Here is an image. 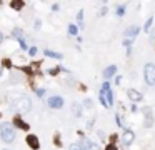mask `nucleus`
<instances>
[{"instance_id":"nucleus-1","label":"nucleus","mask_w":155,"mask_h":150,"mask_svg":"<svg viewBox=\"0 0 155 150\" xmlns=\"http://www.w3.org/2000/svg\"><path fill=\"white\" fill-rule=\"evenodd\" d=\"M10 107L18 114H27L32 110V100L27 95H15L10 98Z\"/></svg>"},{"instance_id":"nucleus-2","label":"nucleus","mask_w":155,"mask_h":150,"mask_svg":"<svg viewBox=\"0 0 155 150\" xmlns=\"http://www.w3.org/2000/svg\"><path fill=\"white\" fill-rule=\"evenodd\" d=\"M0 137L5 144H12L15 140V130L12 127V124L9 122H2L0 124Z\"/></svg>"},{"instance_id":"nucleus-3","label":"nucleus","mask_w":155,"mask_h":150,"mask_svg":"<svg viewBox=\"0 0 155 150\" xmlns=\"http://www.w3.org/2000/svg\"><path fill=\"white\" fill-rule=\"evenodd\" d=\"M144 77H145L147 85H155V65L154 63H145Z\"/></svg>"},{"instance_id":"nucleus-4","label":"nucleus","mask_w":155,"mask_h":150,"mask_svg":"<svg viewBox=\"0 0 155 150\" xmlns=\"http://www.w3.org/2000/svg\"><path fill=\"white\" fill-rule=\"evenodd\" d=\"M48 105H50L52 109H62V107H63V98L53 95V97L48 98Z\"/></svg>"},{"instance_id":"nucleus-5","label":"nucleus","mask_w":155,"mask_h":150,"mask_svg":"<svg viewBox=\"0 0 155 150\" xmlns=\"http://www.w3.org/2000/svg\"><path fill=\"white\" fill-rule=\"evenodd\" d=\"M134 139H135V134H134V132H132V130H125L124 135H122V144L127 147V145H130L132 142H134Z\"/></svg>"},{"instance_id":"nucleus-6","label":"nucleus","mask_w":155,"mask_h":150,"mask_svg":"<svg viewBox=\"0 0 155 150\" xmlns=\"http://www.w3.org/2000/svg\"><path fill=\"white\" fill-rule=\"evenodd\" d=\"M27 145L30 147V149H33V150H38V147H40V144H38V139H37L35 135H27Z\"/></svg>"},{"instance_id":"nucleus-7","label":"nucleus","mask_w":155,"mask_h":150,"mask_svg":"<svg viewBox=\"0 0 155 150\" xmlns=\"http://www.w3.org/2000/svg\"><path fill=\"white\" fill-rule=\"evenodd\" d=\"M127 97H129L132 102H140V100H142V93L137 92L135 88H129V90H127Z\"/></svg>"},{"instance_id":"nucleus-8","label":"nucleus","mask_w":155,"mask_h":150,"mask_svg":"<svg viewBox=\"0 0 155 150\" xmlns=\"http://www.w3.org/2000/svg\"><path fill=\"white\" fill-rule=\"evenodd\" d=\"M14 125H15V127H18V129H22V130H28V129H30V125L25 124L20 117H15V119H14Z\"/></svg>"},{"instance_id":"nucleus-9","label":"nucleus","mask_w":155,"mask_h":150,"mask_svg":"<svg viewBox=\"0 0 155 150\" xmlns=\"http://www.w3.org/2000/svg\"><path fill=\"white\" fill-rule=\"evenodd\" d=\"M115 72H117V67H115V65H110V67H107L105 70H103V77L105 78H112L115 75Z\"/></svg>"},{"instance_id":"nucleus-10","label":"nucleus","mask_w":155,"mask_h":150,"mask_svg":"<svg viewBox=\"0 0 155 150\" xmlns=\"http://www.w3.org/2000/svg\"><path fill=\"white\" fill-rule=\"evenodd\" d=\"M139 32H140V27H129V28L125 30V35L129 37V40H130V38H134Z\"/></svg>"},{"instance_id":"nucleus-11","label":"nucleus","mask_w":155,"mask_h":150,"mask_svg":"<svg viewBox=\"0 0 155 150\" xmlns=\"http://www.w3.org/2000/svg\"><path fill=\"white\" fill-rule=\"evenodd\" d=\"M72 114L75 115V117H82V107H80V104L72 105Z\"/></svg>"},{"instance_id":"nucleus-12","label":"nucleus","mask_w":155,"mask_h":150,"mask_svg":"<svg viewBox=\"0 0 155 150\" xmlns=\"http://www.w3.org/2000/svg\"><path fill=\"white\" fill-rule=\"evenodd\" d=\"M92 145H93V142H90L88 139H85V140H82V142H80V147H82V150H88Z\"/></svg>"},{"instance_id":"nucleus-13","label":"nucleus","mask_w":155,"mask_h":150,"mask_svg":"<svg viewBox=\"0 0 155 150\" xmlns=\"http://www.w3.org/2000/svg\"><path fill=\"white\" fill-rule=\"evenodd\" d=\"M10 5H12V9L20 10V9H23V5H25V4H23V2H20V0H17V2H12Z\"/></svg>"},{"instance_id":"nucleus-14","label":"nucleus","mask_w":155,"mask_h":150,"mask_svg":"<svg viewBox=\"0 0 155 150\" xmlns=\"http://www.w3.org/2000/svg\"><path fill=\"white\" fill-rule=\"evenodd\" d=\"M45 55L47 57H53V58H62V53H55L52 50H45Z\"/></svg>"},{"instance_id":"nucleus-15","label":"nucleus","mask_w":155,"mask_h":150,"mask_svg":"<svg viewBox=\"0 0 155 150\" xmlns=\"http://www.w3.org/2000/svg\"><path fill=\"white\" fill-rule=\"evenodd\" d=\"M145 119H147V120H145V127H150V125H152V122H154V117H152V115H147V117H145Z\"/></svg>"},{"instance_id":"nucleus-16","label":"nucleus","mask_w":155,"mask_h":150,"mask_svg":"<svg viewBox=\"0 0 155 150\" xmlns=\"http://www.w3.org/2000/svg\"><path fill=\"white\" fill-rule=\"evenodd\" d=\"M68 150H82V147H80V144H72L68 147Z\"/></svg>"},{"instance_id":"nucleus-17","label":"nucleus","mask_w":155,"mask_h":150,"mask_svg":"<svg viewBox=\"0 0 155 150\" xmlns=\"http://www.w3.org/2000/svg\"><path fill=\"white\" fill-rule=\"evenodd\" d=\"M2 63H4V67H7V68L12 67V62L9 60V58H4V62H2Z\"/></svg>"},{"instance_id":"nucleus-18","label":"nucleus","mask_w":155,"mask_h":150,"mask_svg":"<svg viewBox=\"0 0 155 150\" xmlns=\"http://www.w3.org/2000/svg\"><path fill=\"white\" fill-rule=\"evenodd\" d=\"M83 105H85L87 109H92V100H90V98H85V102H83Z\"/></svg>"},{"instance_id":"nucleus-19","label":"nucleus","mask_w":155,"mask_h":150,"mask_svg":"<svg viewBox=\"0 0 155 150\" xmlns=\"http://www.w3.org/2000/svg\"><path fill=\"white\" fill-rule=\"evenodd\" d=\"M14 35H15L17 38H22V30L20 28H15V30H14Z\"/></svg>"},{"instance_id":"nucleus-20","label":"nucleus","mask_w":155,"mask_h":150,"mask_svg":"<svg viewBox=\"0 0 155 150\" xmlns=\"http://www.w3.org/2000/svg\"><path fill=\"white\" fill-rule=\"evenodd\" d=\"M68 32H70L72 35H75V33H77V27H75V25H70V27H68Z\"/></svg>"},{"instance_id":"nucleus-21","label":"nucleus","mask_w":155,"mask_h":150,"mask_svg":"<svg viewBox=\"0 0 155 150\" xmlns=\"http://www.w3.org/2000/svg\"><path fill=\"white\" fill-rule=\"evenodd\" d=\"M124 14H125V9H124V7H119V9H117V15L122 17Z\"/></svg>"},{"instance_id":"nucleus-22","label":"nucleus","mask_w":155,"mask_h":150,"mask_svg":"<svg viewBox=\"0 0 155 150\" xmlns=\"http://www.w3.org/2000/svg\"><path fill=\"white\" fill-rule=\"evenodd\" d=\"M150 25H152V18H149V20H147V23L144 25V30H150Z\"/></svg>"},{"instance_id":"nucleus-23","label":"nucleus","mask_w":155,"mask_h":150,"mask_svg":"<svg viewBox=\"0 0 155 150\" xmlns=\"http://www.w3.org/2000/svg\"><path fill=\"white\" fill-rule=\"evenodd\" d=\"M77 18H78V22H80V27H82V18H83V12L82 10L77 14Z\"/></svg>"},{"instance_id":"nucleus-24","label":"nucleus","mask_w":155,"mask_h":150,"mask_svg":"<svg viewBox=\"0 0 155 150\" xmlns=\"http://www.w3.org/2000/svg\"><path fill=\"white\" fill-rule=\"evenodd\" d=\"M37 95H38V97H43V95H45V90H43V88H37Z\"/></svg>"},{"instance_id":"nucleus-25","label":"nucleus","mask_w":155,"mask_h":150,"mask_svg":"<svg viewBox=\"0 0 155 150\" xmlns=\"http://www.w3.org/2000/svg\"><path fill=\"white\" fill-rule=\"evenodd\" d=\"M105 150H119V149H117L114 144H110V145H107V149H105Z\"/></svg>"},{"instance_id":"nucleus-26","label":"nucleus","mask_w":155,"mask_h":150,"mask_svg":"<svg viewBox=\"0 0 155 150\" xmlns=\"http://www.w3.org/2000/svg\"><path fill=\"white\" fill-rule=\"evenodd\" d=\"M33 27H35V30H38V28L42 27V22L40 20H35V25H33Z\"/></svg>"},{"instance_id":"nucleus-27","label":"nucleus","mask_w":155,"mask_h":150,"mask_svg":"<svg viewBox=\"0 0 155 150\" xmlns=\"http://www.w3.org/2000/svg\"><path fill=\"white\" fill-rule=\"evenodd\" d=\"M28 53H30L32 57H33V55H35V53H37V48H35V47H32L30 50H28Z\"/></svg>"},{"instance_id":"nucleus-28","label":"nucleus","mask_w":155,"mask_h":150,"mask_svg":"<svg viewBox=\"0 0 155 150\" xmlns=\"http://www.w3.org/2000/svg\"><path fill=\"white\" fill-rule=\"evenodd\" d=\"M18 42H20L22 48H27V43H25V42H23V38H18Z\"/></svg>"},{"instance_id":"nucleus-29","label":"nucleus","mask_w":155,"mask_h":150,"mask_svg":"<svg viewBox=\"0 0 155 150\" xmlns=\"http://www.w3.org/2000/svg\"><path fill=\"white\" fill-rule=\"evenodd\" d=\"M107 12H109V10H107V7H103L102 10H100V15H105V14H107Z\"/></svg>"},{"instance_id":"nucleus-30","label":"nucleus","mask_w":155,"mask_h":150,"mask_svg":"<svg viewBox=\"0 0 155 150\" xmlns=\"http://www.w3.org/2000/svg\"><path fill=\"white\" fill-rule=\"evenodd\" d=\"M88 150H100V149H98V145H95V144H93V145H92V147H90Z\"/></svg>"},{"instance_id":"nucleus-31","label":"nucleus","mask_w":155,"mask_h":150,"mask_svg":"<svg viewBox=\"0 0 155 150\" xmlns=\"http://www.w3.org/2000/svg\"><path fill=\"white\" fill-rule=\"evenodd\" d=\"M130 43H132V40H124V45L125 47H130Z\"/></svg>"},{"instance_id":"nucleus-32","label":"nucleus","mask_w":155,"mask_h":150,"mask_svg":"<svg viewBox=\"0 0 155 150\" xmlns=\"http://www.w3.org/2000/svg\"><path fill=\"white\" fill-rule=\"evenodd\" d=\"M2 42H4V33L0 32V43H2Z\"/></svg>"},{"instance_id":"nucleus-33","label":"nucleus","mask_w":155,"mask_h":150,"mask_svg":"<svg viewBox=\"0 0 155 150\" xmlns=\"http://www.w3.org/2000/svg\"><path fill=\"white\" fill-rule=\"evenodd\" d=\"M4 150H7V149H4Z\"/></svg>"}]
</instances>
